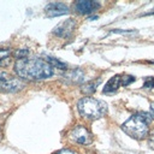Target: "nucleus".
Wrapping results in <instances>:
<instances>
[{"label": "nucleus", "instance_id": "obj_4", "mask_svg": "<svg viewBox=\"0 0 154 154\" xmlns=\"http://www.w3.org/2000/svg\"><path fill=\"white\" fill-rule=\"evenodd\" d=\"M24 87V82L20 78L13 77L7 72H0V91L14 93Z\"/></svg>", "mask_w": 154, "mask_h": 154}, {"label": "nucleus", "instance_id": "obj_16", "mask_svg": "<svg viewBox=\"0 0 154 154\" xmlns=\"http://www.w3.org/2000/svg\"><path fill=\"white\" fill-rule=\"evenodd\" d=\"M148 143H149V147L154 149V134H153V135L149 137V142H148Z\"/></svg>", "mask_w": 154, "mask_h": 154}, {"label": "nucleus", "instance_id": "obj_17", "mask_svg": "<svg viewBox=\"0 0 154 154\" xmlns=\"http://www.w3.org/2000/svg\"><path fill=\"white\" fill-rule=\"evenodd\" d=\"M57 154H75V153H73V152H71V150H69V149H63V150L58 152Z\"/></svg>", "mask_w": 154, "mask_h": 154}, {"label": "nucleus", "instance_id": "obj_7", "mask_svg": "<svg viewBox=\"0 0 154 154\" xmlns=\"http://www.w3.org/2000/svg\"><path fill=\"white\" fill-rule=\"evenodd\" d=\"M66 13H69V7L63 2H51L46 6V14L48 17H59Z\"/></svg>", "mask_w": 154, "mask_h": 154}, {"label": "nucleus", "instance_id": "obj_11", "mask_svg": "<svg viewBox=\"0 0 154 154\" xmlns=\"http://www.w3.org/2000/svg\"><path fill=\"white\" fill-rule=\"evenodd\" d=\"M100 82H101L100 79H97V81H91V82H88L87 84H84V85L81 88L82 93H83V94H87V95H90V94H93V93L96 90V88H97V85H99V83H100Z\"/></svg>", "mask_w": 154, "mask_h": 154}, {"label": "nucleus", "instance_id": "obj_13", "mask_svg": "<svg viewBox=\"0 0 154 154\" xmlns=\"http://www.w3.org/2000/svg\"><path fill=\"white\" fill-rule=\"evenodd\" d=\"M134 81H135V77L129 76V75H126V76H124V77H120V84H123L124 87L131 84Z\"/></svg>", "mask_w": 154, "mask_h": 154}, {"label": "nucleus", "instance_id": "obj_10", "mask_svg": "<svg viewBox=\"0 0 154 154\" xmlns=\"http://www.w3.org/2000/svg\"><path fill=\"white\" fill-rule=\"evenodd\" d=\"M65 77L67 78L69 82L72 81L73 83H79V82L83 79V72L79 71V70H72V71L67 72Z\"/></svg>", "mask_w": 154, "mask_h": 154}, {"label": "nucleus", "instance_id": "obj_6", "mask_svg": "<svg viewBox=\"0 0 154 154\" xmlns=\"http://www.w3.org/2000/svg\"><path fill=\"white\" fill-rule=\"evenodd\" d=\"M99 6H100L99 2L93 1V0H81L75 4L76 12H78L81 14H90V13L95 12L99 8Z\"/></svg>", "mask_w": 154, "mask_h": 154}, {"label": "nucleus", "instance_id": "obj_15", "mask_svg": "<svg viewBox=\"0 0 154 154\" xmlns=\"http://www.w3.org/2000/svg\"><path fill=\"white\" fill-rule=\"evenodd\" d=\"M143 87H146V88H152V87H154V79L148 78V79L144 82V85H143Z\"/></svg>", "mask_w": 154, "mask_h": 154}, {"label": "nucleus", "instance_id": "obj_14", "mask_svg": "<svg viewBox=\"0 0 154 154\" xmlns=\"http://www.w3.org/2000/svg\"><path fill=\"white\" fill-rule=\"evenodd\" d=\"M10 53H11V51L8 48H0V60L6 59L10 55Z\"/></svg>", "mask_w": 154, "mask_h": 154}, {"label": "nucleus", "instance_id": "obj_3", "mask_svg": "<svg viewBox=\"0 0 154 154\" xmlns=\"http://www.w3.org/2000/svg\"><path fill=\"white\" fill-rule=\"evenodd\" d=\"M78 112L81 116L89 118V119H97L105 116L107 112V105L94 97H83L77 103Z\"/></svg>", "mask_w": 154, "mask_h": 154}, {"label": "nucleus", "instance_id": "obj_12", "mask_svg": "<svg viewBox=\"0 0 154 154\" xmlns=\"http://www.w3.org/2000/svg\"><path fill=\"white\" fill-rule=\"evenodd\" d=\"M52 67H58V69H60V70H66L67 69V65L66 64H64V63H61L60 60H58L57 58H53V57H47L46 59H45Z\"/></svg>", "mask_w": 154, "mask_h": 154}, {"label": "nucleus", "instance_id": "obj_18", "mask_svg": "<svg viewBox=\"0 0 154 154\" xmlns=\"http://www.w3.org/2000/svg\"><path fill=\"white\" fill-rule=\"evenodd\" d=\"M150 112H152V117L154 118V102H153L152 106H150Z\"/></svg>", "mask_w": 154, "mask_h": 154}, {"label": "nucleus", "instance_id": "obj_1", "mask_svg": "<svg viewBox=\"0 0 154 154\" xmlns=\"http://www.w3.org/2000/svg\"><path fill=\"white\" fill-rule=\"evenodd\" d=\"M14 71L20 78L31 81L46 79L53 75V67L41 58H24L17 60Z\"/></svg>", "mask_w": 154, "mask_h": 154}, {"label": "nucleus", "instance_id": "obj_5", "mask_svg": "<svg viewBox=\"0 0 154 154\" xmlns=\"http://www.w3.org/2000/svg\"><path fill=\"white\" fill-rule=\"evenodd\" d=\"M71 137L75 142L88 146L91 143V134L89 132V130L87 128H84L83 125H77L72 129L71 131Z\"/></svg>", "mask_w": 154, "mask_h": 154}, {"label": "nucleus", "instance_id": "obj_2", "mask_svg": "<svg viewBox=\"0 0 154 154\" xmlns=\"http://www.w3.org/2000/svg\"><path fill=\"white\" fill-rule=\"evenodd\" d=\"M150 117L148 114H134L125 123H123V131L132 138L143 140L149 134Z\"/></svg>", "mask_w": 154, "mask_h": 154}, {"label": "nucleus", "instance_id": "obj_9", "mask_svg": "<svg viewBox=\"0 0 154 154\" xmlns=\"http://www.w3.org/2000/svg\"><path fill=\"white\" fill-rule=\"evenodd\" d=\"M119 85H120V76L119 75H116V76H113L106 83V85H105V88H103L102 91L105 94H112V93H114L119 88Z\"/></svg>", "mask_w": 154, "mask_h": 154}, {"label": "nucleus", "instance_id": "obj_19", "mask_svg": "<svg viewBox=\"0 0 154 154\" xmlns=\"http://www.w3.org/2000/svg\"><path fill=\"white\" fill-rule=\"evenodd\" d=\"M1 134L2 132H1V125H0V140H1Z\"/></svg>", "mask_w": 154, "mask_h": 154}, {"label": "nucleus", "instance_id": "obj_8", "mask_svg": "<svg viewBox=\"0 0 154 154\" xmlns=\"http://www.w3.org/2000/svg\"><path fill=\"white\" fill-rule=\"evenodd\" d=\"M75 26H76V22L73 19H67L65 22H61L59 25H57L53 32L60 37H69L72 34Z\"/></svg>", "mask_w": 154, "mask_h": 154}]
</instances>
